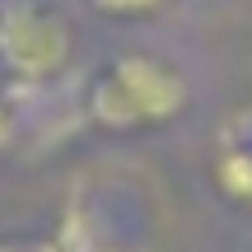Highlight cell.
Instances as JSON below:
<instances>
[{"label":"cell","instance_id":"1","mask_svg":"<svg viewBox=\"0 0 252 252\" xmlns=\"http://www.w3.org/2000/svg\"><path fill=\"white\" fill-rule=\"evenodd\" d=\"M191 98V84L178 65L159 56H117L89 89V122L103 131H140L173 122Z\"/></svg>","mask_w":252,"mask_h":252},{"label":"cell","instance_id":"2","mask_svg":"<svg viewBox=\"0 0 252 252\" xmlns=\"http://www.w3.org/2000/svg\"><path fill=\"white\" fill-rule=\"evenodd\" d=\"M75 37L65 28V19H56L52 9L33 5V0H5L0 5V61L9 75L28 84L56 80L70 65Z\"/></svg>","mask_w":252,"mask_h":252},{"label":"cell","instance_id":"3","mask_svg":"<svg viewBox=\"0 0 252 252\" xmlns=\"http://www.w3.org/2000/svg\"><path fill=\"white\" fill-rule=\"evenodd\" d=\"M215 182L229 201L252 210V145H229L215 159Z\"/></svg>","mask_w":252,"mask_h":252},{"label":"cell","instance_id":"4","mask_svg":"<svg viewBox=\"0 0 252 252\" xmlns=\"http://www.w3.org/2000/svg\"><path fill=\"white\" fill-rule=\"evenodd\" d=\"M98 14L108 19H140V14H159V9H168L173 0H89Z\"/></svg>","mask_w":252,"mask_h":252},{"label":"cell","instance_id":"5","mask_svg":"<svg viewBox=\"0 0 252 252\" xmlns=\"http://www.w3.org/2000/svg\"><path fill=\"white\" fill-rule=\"evenodd\" d=\"M0 252H70L65 238H0Z\"/></svg>","mask_w":252,"mask_h":252},{"label":"cell","instance_id":"6","mask_svg":"<svg viewBox=\"0 0 252 252\" xmlns=\"http://www.w3.org/2000/svg\"><path fill=\"white\" fill-rule=\"evenodd\" d=\"M9 140H14V112H9V103L0 98V150H5Z\"/></svg>","mask_w":252,"mask_h":252}]
</instances>
